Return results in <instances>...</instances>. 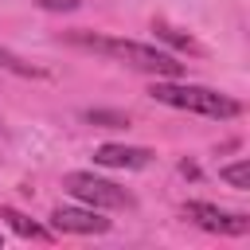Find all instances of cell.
Returning a JSON list of instances; mask_svg holds the SVG:
<instances>
[{
	"label": "cell",
	"mask_w": 250,
	"mask_h": 250,
	"mask_svg": "<svg viewBox=\"0 0 250 250\" xmlns=\"http://www.w3.org/2000/svg\"><path fill=\"white\" fill-rule=\"evenodd\" d=\"M0 246H4V234H0Z\"/></svg>",
	"instance_id": "cell-12"
},
{
	"label": "cell",
	"mask_w": 250,
	"mask_h": 250,
	"mask_svg": "<svg viewBox=\"0 0 250 250\" xmlns=\"http://www.w3.org/2000/svg\"><path fill=\"white\" fill-rule=\"evenodd\" d=\"M51 227L59 234H105L109 219H102L98 207H55L51 211Z\"/></svg>",
	"instance_id": "cell-5"
},
{
	"label": "cell",
	"mask_w": 250,
	"mask_h": 250,
	"mask_svg": "<svg viewBox=\"0 0 250 250\" xmlns=\"http://www.w3.org/2000/svg\"><path fill=\"white\" fill-rule=\"evenodd\" d=\"M94 164L133 172V168L152 164V148H145V145H98V148H94Z\"/></svg>",
	"instance_id": "cell-6"
},
{
	"label": "cell",
	"mask_w": 250,
	"mask_h": 250,
	"mask_svg": "<svg viewBox=\"0 0 250 250\" xmlns=\"http://www.w3.org/2000/svg\"><path fill=\"white\" fill-rule=\"evenodd\" d=\"M148 98L160 102V105H172V109H184V113H199V117H215V121H230L242 113V102H234L230 94H219L211 86H195V82H168V78H156L148 86Z\"/></svg>",
	"instance_id": "cell-2"
},
{
	"label": "cell",
	"mask_w": 250,
	"mask_h": 250,
	"mask_svg": "<svg viewBox=\"0 0 250 250\" xmlns=\"http://www.w3.org/2000/svg\"><path fill=\"white\" fill-rule=\"evenodd\" d=\"M70 43L86 47V51H98L129 70H141V74H152V78H180L184 74V62L172 55V51H160L152 43H137V39H113V35H86V31H74Z\"/></svg>",
	"instance_id": "cell-1"
},
{
	"label": "cell",
	"mask_w": 250,
	"mask_h": 250,
	"mask_svg": "<svg viewBox=\"0 0 250 250\" xmlns=\"http://www.w3.org/2000/svg\"><path fill=\"white\" fill-rule=\"evenodd\" d=\"M0 219L20 234V238H31V242H51V230L47 227H39L35 219H27V215H20L16 207H0Z\"/></svg>",
	"instance_id": "cell-7"
},
{
	"label": "cell",
	"mask_w": 250,
	"mask_h": 250,
	"mask_svg": "<svg viewBox=\"0 0 250 250\" xmlns=\"http://www.w3.org/2000/svg\"><path fill=\"white\" fill-rule=\"evenodd\" d=\"M0 66L4 70H12V74H20V78H43L47 70H39V66H31L27 59H20V55H12L8 47H0Z\"/></svg>",
	"instance_id": "cell-8"
},
{
	"label": "cell",
	"mask_w": 250,
	"mask_h": 250,
	"mask_svg": "<svg viewBox=\"0 0 250 250\" xmlns=\"http://www.w3.org/2000/svg\"><path fill=\"white\" fill-rule=\"evenodd\" d=\"M39 8H47V12H74L82 0H35Z\"/></svg>",
	"instance_id": "cell-11"
},
{
	"label": "cell",
	"mask_w": 250,
	"mask_h": 250,
	"mask_svg": "<svg viewBox=\"0 0 250 250\" xmlns=\"http://www.w3.org/2000/svg\"><path fill=\"white\" fill-rule=\"evenodd\" d=\"M180 215L211 234H250V215L242 211H227V207H215V203H203V199H188L180 207Z\"/></svg>",
	"instance_id": "cell-4"
},
{
	"label": "cell",
	"mask_w": 250,
	"mask_h": 250,
	"mask_svg": "<svg viewBox=\"0 0 250 250\" xmlns=\"http://www.w3.org/2000/svg\"><path fill=\"white\" fill-rule=\"evenodd\" d=\"M86 117H90L94 125H105V129H121V125H129L125 113H109V109H90Z\"/></svg>",
	"instance_id": "cell-10"
},
{
	"label": "cell",
	"mask_w": 250,
	"mask_h": 250,
	"mask_svg": "<svg viewBox=\"0 0 250 250\" xmlns=\"http://www.w3.org/2000/svg\"><path fill=\"white\" fill-rule=\"evenodd\" d=\"M62 188L78 199V203H86V207H98V211H121V207H133V195L125 191V188H117L113 180H105V176H94V172H66L62 176Z\"/></svg>",
	"instance_id": "cell-3"
},
{
	"label": "cell",
	"mask_w": 250,
	"mask_h": 250,
	"mask_svg": "<svg viewBox=\"0 0 250 250\" xmlns=\"http://www.w3.org/2000/svg\"><path fill=\"white\" fill-rule=\"evenodd\" d=\"M219 180L230 184L234 191H246V188H250V164H246V160H234V164L219 168Z\"/></svg>",
	"instance_id": "cell-9"
}]
</instances>
